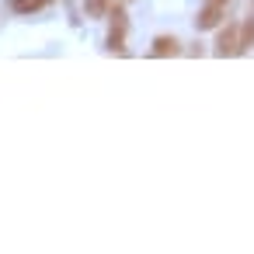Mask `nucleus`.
<instances>
[{
    "mask_svg": "<svg viewBox=\"0 0 254 254\" xmlns=\"http://www.w3.org/2000/svg\"><path fill=\"white\" fill-rule=\"evenodd\" d=\"M216 56H237L240 53V25H226V28H219V35H216V49H212Z\"/></svg>",
    "mask_w": 254,
    "mask_h": 254,
    "instance_id": "1",
    "label": "nucleus"
},
{
    "mask_svg": "<svg viewBox=\"0 0 254 254\" xmlns=\"http://www.w3.org/2000/svg\"><path fill=\"white\" fill-rule=\"evenodd\" d=\"M223 14H226V7L205 4V7L195 14V32H212V28H219V25H223Z\"/></svg>",
    "mask_w": 254,
    "mask_h": 254,
    "instance_id": "2",
    "label": "nucleus"
},
{
    "mask_svg": "<svg viewBox=\"0 0 254 254\" xmlns=\"http://www.w3.org/2000/svg\"><path fill=\"white\" fill-rule=\"evenodd\" d=\"M150 56H157V60L181 56V42H178L174 35H157V39H153V46H150Z\"/></svg>",
    "mask_w": 254,
    "mask_h": 254,
    "instance_id": "3",
    "label": "nucleus"
},
{
    "mask_svg": "<svg viewBox=\"0 0 254 254\" xmlns=\"http://www.w3.org/2000/svg\"><path fill=\"white\" fill-rule=\"evenodd\" d=\"M251 49H254V14H247L244 25H240V53H237V56H244V53H251Z\"/></svg>",
    "mask_w": 254,
    "mask_h": 254,
    "instance_id": "4",
    "label": "nucleus"
},
{
    "mask_svg": "<svg viewBox=\"0 0 254 254\" xmlns=\"http://www.w3.org/2000/svg\"><path fill=\"white\" fill-rule=\"evenodd\" d=\"M49 4H53V0H11V11L14 14H35V11H42Z\"/></svg>",
    "mask_w": 254,
    "mask_h": 254,
    "instance_id": "5",
    "label": "nucleus"
},
{
    "mask_svg": "<svg viewBox=\"0 0 254 254\" xmlns=\"http://www.w3.org/2000/svg\"><path fill=\"white\" fill-rule=\"evenodd\" d=\"M126 28L129 25H115L112 21V32H108V49L112 53H126Z\"/></svg>",
    "mask_w": 254,
    "mask_h": 254,
    "instance_id": "6",
    "label": "nucleus"
},
{
    "mask_svg": "<svg viewBox=\"0 0 254 254\" xmlns=\"http://www.w3.org/2000/svg\"><path fill=\"white\" fill-rule=\"evenodd\" d=\"M112 0H84V14L87 18H108Z\"/></svg>",
    "mask_w": 254,
    "mask_h": 254,
    "instance_id": "7",
    "label": "nucleus"
},
{
    "mask_svg": "<svg viewBox=\"0 0 254 254\" xmlns=\"http://www.w3.org/2000/svg\"><path fill=\"white\" fill-rule=\"evenodd\" d=\"M108 18H112L115 25H129V21H126V7H122V4H112V7H108Z\"/></svg>",
    "mask_w": 254,
    "mask_h": 254,
    "instance_id": "8",
    "label": "nucleus"
},
{
    "mask_svg": "<svg viewBox=\"0 0 254 254\" xmlns=\"http://www.w3.org/2000/svg\"><path fill=\"white\" fill-rule=\"evenodd\" d=\"M205 4H216V7H226V4H230V0H205Z\"/></svg>",
    "mask_w": 254,
    "mask_h": 254,
    "instance_id": "9",
    "label": "nucleus"
}]
</instances>
